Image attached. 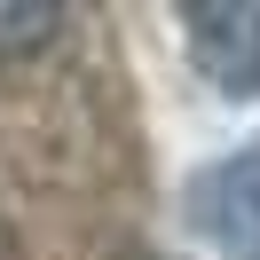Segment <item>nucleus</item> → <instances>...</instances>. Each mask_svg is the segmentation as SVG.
I'll return each mask as SVG.
<instances>
[{
	"mask_svg": "<svg viewBox=\"0 0 260 260\" xmlns=\"http://www.w3.org/2000/svg\"><path fill=\"white\" fill-rule=\"evenodd\" d=\"M181 221H189L221 260H260V134L189 174Z\"/></svg>",
	"mask_w": 260,
	"mask_h": 260,
	"instance_id": "f257e3e1",
	"label": "nucleus"
},
{
	"mask_svg": "<svg viewBox=\"0 0 260 260\" xmlns=\"http://www.w3.org/2000/svg\"><path fill=\"white\" fill-rule=\"evenodd\" d=\"M181 24H189V71L221 103H252L260 95V0H189Z\"/></svg>",
	"mask_w": 260,
	"mask_h": 260,
	"instance_id": "f03ea898",
	"label": "nucleus"
},
{
	"mask_svg": "<svg viewBox=\"0 0 260 260\" xmlns=\"http://www.w3.org/2000/svg\"><path fill=\"white\" fill-rule=\"evenodd\" d=\"M63 24H71V8H55V0H0V55L48 48Z\"/></svg>",
	"mask_w": 260,
	"mask_h": 260,
	"instance_id": "7ed1b4c3",
	"label": "nucleus"
}]
</instances>
